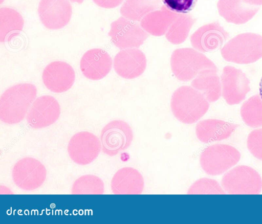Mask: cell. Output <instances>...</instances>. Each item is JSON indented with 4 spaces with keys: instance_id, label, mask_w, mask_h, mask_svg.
<instances>
[{
    "instance_id": "1",
    "label": "cell",
    "mask_w": 262,
    "mask_h": 224,
    "mask_svg": "<svg viewBox=\"0 0 262 224\" xmlns=\"http://www.w3.org/2000/svg\"><path fill=\"white\" fill-rule=\"evenodd\" d=\"M36 94V86L29 83H19L8 88L1 97V120L9 124L20 122L28 113Z\"/></svg>"
},
{
    "instance_id": "2",
    "label": "cell",
    "mask_w": 262,
    "mask_h": 224,
    "mask_svg": "<svg viewBox=\"0 0 262 224\" xmlns=\"http://www.w3.org/2000/svg\"><path fill=\"white\" fill-rule=\"evenodd\" d=\"M170 107L174 116L181 122H197L208 111L209 103L204 96L193 87L181 86L173 93Z\"/></svg>"
},
{
    "instance_id": "3",
    "label": "cell",
    "mask_w": 262,
    "mask_h": 224,
    "mask_svg": "<svg viewBox=\"0 0 262 224\" xmlns=\"http://www.w3.org/2000/svg\"><path fill=\"white\" fill-rule=\"evenodd\" d=\"M171 71L180 81H188L202 72L217 70L215 64L204 54L190 48L175 50L170 58Z\"/></svg>"
},
{
    "instance_id": "4",
    "label": "cell",
    "mask_w": 262,
    "mask_h": 224,
    "mask_svg": "<svg viewBox=\"0 0 262 224\" xmlns=\"http://www.w3.org/2000/svg\"><path fill=\"white\" fill-rule=\"evenodd\" d=\"M223 58L237 64L253 63L262 58V36L254 33L238 34L221 50Z\"/></svg>"
},
{
    "instance_id": "5",
    "label": "cell",
    "mask_w": 262,
    "mask_h": 224,
    "mask_svg": "<svg viewBox=\"0 0 262 224\" xmlns=\"http://www.w3.org/2000/svg\"><path fill=\"white\" fill-rule=\"evenodd\" d=\"M240 158V153L233 146L216 144L203 150L200 162L201 167L207 174L217 175L236 164Z\"/></svg>"
},
{
    "instance_id": "6",
    "label": "cell",
    "mask_w": 262,
    "mask_h": 224,
    "mask_svg": "<svg viewBox=\"0 0 262 224\" xmlns=\"http://www.w3.org/2000/svg\"><path fill=\"white\" fill-rule=\"evenodd\" d=\"M222 186L229 194H258L262 189V180L254 169L241 165L224 175Z\"/></svg>"
},
{
    "instance_id": "7",
    "label": "cell",
    "mask_w": 262,
    "mask_h": 224,
    "mask_svg": "<svg viewBox=\"0 0 262 224\" xmlns=\"http://www.w3.org/2000/svg\"><path fill=\"white\" fill-rule=\"evenodd\" d=\"M108 34L114 44L121 50L138 48L148 36L140 24L123 16L111 23Z\"/></svg>"
},
{
    "instance_id": "8",
    "label": "cell",
    "mask_w": 262,
    "mask_h": 224,
    "mask_svg": "<svg viewBox=\"0 0 262 224\" xmlns=\"http://www.w3.org/2000/svg\"><path fill=\"white\" fill-rule=\"evenodd\" d=\"M100 137L103 152L114 156L130 146L133 132L126 122L117 120L111 121L104 127Z\"/></svg>"
},
{
    "instance_id": "9",
    "label": "cell",
    "mask_w": 262,
    "mask_h": 224,
    "mask_svg": "<svg viewBox=\"0 0 262 224\" xmlns=\"http://www.w3.org/2000/svg\"><path fill=\"white\" fill-rule=\"evenodd\" d=\"M12 174L13 180L18 188L31 191L43 184L47 171L40 161L33 158L26 157L16 163Z\"/></svg>"
},
{
    "instance_id": "10",
    "label": "cell",
    "mask_w": 262,
    "mask_h": 224,
    "mask_svg": "<svg viewBox=\"0 0 262 224\" xmlns=\"http://www.w3.org/2000/svg\"><path fill=\"white\" fill-rule=\"evenodd\" d=\"M222 95L229 105L238 104L250 91V80L241 69L225 66L221 76Z\"/></svg>"
},
{
    "instance_id": "11",
    "label": "cell",
    "mask_w": 262,
    "mask_h": 224,
    "mask_svg": "<svg viewBox=\"0 0 262 224\" xmlns=\"http://www.w3.org/2000/svg\"><path fill=\"white\" fill-rule=\"evenodd\" d=\"M101 142L95 135L88 131L75 134L70 139L68 151L71 160L79 165H87L99 155Z\"/></svg>"
},
{
    "instance_id": "12",
    "label": "cell",
    "mask_w": 262,
    "mask_h": 224,
    "mask_svg": "<svg viewBox=\"0 0 262 224\" xmlns=\"http://www.w3.org/2000/svg\"><path fill=\"white\" fill-rule=\"evenodd\" d=\"M60 108L53 97L43 95L37 98L27 114L29 125L35 129L42 128L54 123L59 118Z\"/></svg>"
},
{
    "instance_id": "13",
    "label": "cell",
    "mask_w": 262,
    "mask_h": 224,
    "mask_svg": "<svg viewBox=\"0 0 262 224\" xmlns=\"http://www.w3.org/2000/svg\"><path fill=\"white\" fill-rule=\"evenodd\" d=\"M38 14L45 27L57 30L65 27L71 20L72 7L68 0H40Z\"/></svg>"
},
{
    "instance_id": "14",
    "label": "cell",
    "mask_w": 262,
    "mask_h": 224,
    "mask_svg": "<svg viewBox=\"0 0 262 224\" xmlns=\"http://www.w3.org/2000/svg\"><path fill=\"white\" fill-rule=\"evenodd\" d=\"M42 79L46 87L52 92L61 93L70 89L75 80L73 68L61 61L51 62L43 70Z\"/></svg>"
},
{
    "instance_id": "15",
    "label": "cell",
    "mask_w": 262,
    "mask_h": 224,
    "mask_svg": "<svg viewBox=\"0 0 262 224\" xmlns=\"http://www.w3.org/2000/svg\"><path fill=\"white\" fill-rule=\"evenodd\" d=\"M229 34L218 21L205 25L190 36L192 46L201 52L214 51L223 45Z\"/></svg>"
},
{
    "instance_id": "16",
    "label": "cell",
    "mask_w": 262,
    "mask_h": 224,
    "mask_svg": "<svg viewBox=\"0 0 262 224\" xmlns=\"http://www.w3.org/2000/svg\"><path fill=\"white\" fill-rule=\"evenodd\" d=\"M146 65L145 54L137 48L121 50L115 56L113 63L116 73L128 79L140 76L145 71Z\"/></svg>"
},
{
    "instance_id": "17",
    "label": "cell",
    "mask_w": 262,
    "mask_h": 224,
    "mask_svg": "<svg viewBox=\"0 0 262 224\" xmlns=\"http://www.w3.org/2000/svg\"><path fill=\"white\" fill-rule=\"evenodd\" d=\"M112 59L104 50L95 48L87 51L82 56L80 68L83 75L92 80L105 77L111 71Z\"/></svg>"
},
{
    "instance_id": "18",
    "label": "cell",
    "mask_w": 262,
    "mask_h": 224,
    "mask_svg": "<svg viewBox=\"0 0 262 224\" xmlns=\"http://www.w3.org/2000/svg\"><path fill=\"white\" fill-rule=\"evenodd\" d=\"M217 8L219 14L226 21L235 25L248 22L259 10L258 7L244 0H219Z\"/></svg>"
},
{
    "instance_id": "19",
    "label": "cell",
    "mask_w": 262,
    "mask_h": 224,
    "mask_svg": "<svg viewBox=\"0 0 262 224\" xmlns=\"http://www.w3.org/2000/svg\"><path fill=\"white\" fill-rule=\"evenodd\" d=\"M111 187L115 194H140L143 190L144 182L142 175L137 170L124 167L114 174Z\"/></svg>"
},
{
    "instance_id": "20",
    "label": "cell",
    "mask_w": 262,
    "mask_h": 224,
    "mask_svg": "<svg viewBox=\"0 0 262 224\" xmlns=\"http://www.w3.org/2000/svg\"><path fill=\"white\" fill-rule=\"evenodd\" d=\"M237 126L236 124L221 120L206 119L197 123L195 133L201 142L208 143L228 138Z\"/></svg>"
},
{
    "instance_id": "21",
    "label": "cell",
    "mask_w": 262,
    "mask_h": 224,
    "mask_svg": "<svg viewBox=\"0 0 262 224\" xmlns=\"http://www.w3.org/2000/svg\"><path fill=\"white\" fill-rule=\"evenodd\" d=\"M179 15L163 5L158 10L145 15L140 21L142 28L148 33L155 36L166 34L170 26Z\"/></svg>"
},
{
    "instance_id": "22",
    "label": "cell",
    "mask_w": 262,
    "mask_h": 224,
    "mask_svg": "<svg viewBox=\"0 0 262 224\" xmlns=\"http://www.w3.org/2000/svg\"><path fill=\"white\" fill-rule=\"evenodd\" d=\"M217 70H206L192 81L191 86L201 92L209 102L217 101L222 95V85Z\"/></svg>"
},
{
    "instance_id": "23",
    "label": "cell",
    "mask_w": 262,
    "mask_h": 224,
    "mask_svg": "<svg viewBox=\"0 0 262 224\" xmlns=\"http://www.w3.org/2000/svg\"><path fill=\"white\" fill-rule=\"evenodd\" d=\"M24 20L20 14L14 9H0V41H10L22 31Z\"/></svg>"
},
{
    "instance_id": "24",
    "label": "cell",
    "mask_w": 262,
    "mask_h": 224,
    "mask_svg": "<svg viewBox=\"0 0 262 224\" xmlns=\"http://www.w3.org/2000/svg\"><path fill=\"white\" fill-rule=\"evenodd\" d=\"M160 5L161 0H125L120 12L127 19L139 21L147 14L159 8Z\"/></svg>"
},
{
    "instance_id": "25",
    "label": "cell",
    "mask_w": 262,
    "mask_h": 224,
    "mask_svg": "<svg viewBox=\"0 0 262 224\" xmlns=\"http://www.w3.org/2000/svg\"><path fill=\"white\" fill-rule=\"evenodd\" d=\"M195 21V19L190 14H179L167 31L166 39L173 44L183 42Z\"/></svg>"
},
{
    "instance_id": "26",
    "label": "cell",
    "mask_w": 262,
    "mask_h": 224,
    "mask_svg": "<svg viewBox=\"0 0 262 224\" xmlns=\"http://www.w3.org/2000/svg\"><path fill=\"white\" fill-rule=\"evenodd\" d=\"M241 115L247 125L252 128L262 126V100L259 95H253L243 103Z\"/></svg>"
},
{
    "instance_id": "27",
    "label": "cell",
    "mask_w": 262,
    "mask_h": 224,
    "mask_svg": "<svg viewBox=\"0 0 262 224\" xmlns=\"http://www.w3.org/2000/svg\"><path fill=\"white\" fill-rule=\"evenodd\" d=\"M71 192L73 194H101L104 192V184L96 176L83 175L75 181Z\"/></svg>"
},
{
    "instance_id": "28",
    "label": "cell",
    "mask_w": 262,
    "mask_h": 224,
    "mask_svg": "<svg viewBox=\"0 0 262 224\" xmlns=\"http://www.w3.org/2000/svg\"><path fill=\"white\" fill-rule=\"evenodd\" d=\"M187 194H225V192L215 180L202 178L195 181L190 186Z\"/></svg>"
},
{
    "instance_id": "29",
    "label": "cell",
    "mask_w": 262,
    "mask_h": 224,
    "mask_svg": "<svg viewBox=\"0 0 262 224\" xmlns=\"http://www.w3.org/2000/svg\"><path fill=\"white\" fill-rule=\"evenodd\" d=\"M247 147L254 156L262 160V128L255 129L249 133Z\"/></svg>"
},
{
    "instance_id": "30",
    "label": "cell",
    "mask_w": 262,
    "mask_h": 224,
    "mask_svg": "<svg viewBox=\"0 0 262 224\" xmlns=\"http://www.w3.org/2000/svg\"><path fill=\"white\" fill-rule=\"evenodd\" d=\"M196 0H163L165 6L177 13L185 14L193 8Z\"/></svg>"
},
{
    "instance_id": "31",
    "label": "cell",
    "mask_w": 262,
    "mask_h": 224,
    "mask_svg": "<svg viewBox=\"0 0 262 224\" xmlns=\"http://www.w3.org/2000/svg\"><path fill=\"white\" fill-rule=\"evenodd\" d=\"M98 6L107 9L114 8L119 6L124 0H92Z\"/></svg>"
},
{
    "instance_id": "32",
    "label": "cell",
    "mask_w": 262,
    "mask_h": 224,
    "mask_svg": "<svg viewBox=\"0 0 262 224\" xmlns=\"http://www.w3.org/2000/svg\"><path fill=\"white\" fill-rule=\"evenodd\" d=\"M244 1L251 5L261 6L262 5V0H244Z\"/></svg>"
},
{
    "instance_id": "33",
    "label": "cell",
    "mask_w": 262,
    "mask_h": 224,
    "mask_svg": "<svg viewBox=\"0 0 262 224\" xmlns=\"http://www.w3.org/2000/svg\"><path fill=\"white\" fill-rule=\"evenodd\" d=\"M259 96L262 100V77L259 84Z\"/></svg>"
},
{
    "instance_id": "34",
    "label": "cell",
    "mask_w": 262,
    "mask_h": 224,
    "mask_svg": "<svg viewBox=\"0 0 262 224\" xmlns=\"http://www.w3.org/2000/svg\"><path fill=\"white\" fill-rule=\"evenodd\" d=\"M72 3H76L79 4H82L84 0H70Z\"/></svg>"
}]
</instances>
